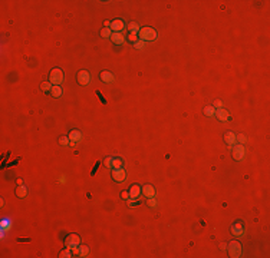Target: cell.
Returning a JSON list of instances; mask_svg holds the SVG:
<instances>
[{"instance_id":"obj_13","label":"cell","mask_w":270,"mask_h":258,"mask_svg":"<svg viewBox=\"0 0 270 258\" xmlns=\"http://www.w3.org/2000/svg\"><path fill=\"white\" fill-rule=\"evenodd\" d=\"M69 139H71V142H73V143L80 142L82 141V134H80L78 129H73V130H71V134H69Z\"/></svg>"},{"instance_id":"obj_11","label":"cell","mask_w":270,"mask_h":258,"mask_svg":"<svg viewBox=\"0 0 270 258\" xmlns=\"http://www.w3.org/2000/svg\"><path fill=\"white\" fill-rule=\"evenodd\" d=\"M141 192L144 194L147 198H154V196H155V188L152 187V185H145V187L141 189Z\"/></svg>"},{"instance_id":"obj_4","label":"cell","mask_w":270,"mask_h":258,"mask_svg":"<svg viewBox=\"0 0 270 258\" xmlns=\"http://www.w3.org/2000/svg\"><path fill=\"white\" fill-rule=\"evenodd\" d=\"M80 244V237L79 235H76V234H71V235H68L65 239V245L68 248H73V247H79Z\"/></svg>"},{"instance_id":"obj_5","label":"cell","mask_w":270,"mask_h":258,"mask_svg":"<svg viewBox=\"0 0 270 258\" xmlns=\"http://www.w3.org/2000/svg\"><path fill=\"white\" fill-rule=\"evenodd\" d=\"M92 77H91V73L88 70H80L78 72V83L80 86H86L88 83H91Z\"/></svg>"},{"instance_id":"obj_22","label":"cell","mask_w":270,"mask_h":258,"mask_svg":"<svg viewBox=\"0 0 270 258\" xmlns=\"http://www.w3.org/2000/svg\"><path fill=\"white\" fill-rule=\"evenodd\" d=\"M124 166V162L122 159H119V158H114V161H112V169H119V168Z\"/></svg>"},{"instance_id":"obj_16","label":"cell","mask_w":270,"mask_h":258,"mask_svg":"<svg viewBox=\"0 0 270 258\" xmlns=\"http://www.w3.org/2000/svg\"><path fill=\"white\" fill-rule=\"evenodd\" d=\"M224 141H226V143L227 145H234L236 143V135L233 134V132H227L226 135H224Z\"/></svg>"},{"instance_id":"obj_29","label":"cell","mask_w":270,"mask_h":258,"mask_svg":"<svg viewBox=\"0 0 270 258\" xmlns=\"http://www.w3.org/2000/svg\"><path fill=\"white\" fill-rule=\"evenodd\" d=\"M128 40L132 42V43H135L137 40H139V38H138V34H135V33H129V34H128Z\"/></svg>"},{"instance_id":"obj_3","label":"cell","mask_w":270,"mask_h":258,"mask_svg":"<svg viewBox=\"0 0 270 258\" xmlns=\"http://www.w3.org/2000/svg\"><path fill=\"white\" fill-rule=\"evenodd\" d=\"M227 251H229V254H230V257L237 258V257L241 255V245H240L238 241H231V242H229Z\"/></svg>"},{"instance_id":"obj_28","label":"cell","mask_w":270,"mask_h":258,"mask_svg":"<svg viewBox=\"0 0 270 258\" xmlns=\"http://www.w3.org/2000/svg\"><path fill=\"white\" fill-rule=\"evenodd\" d=\"M236 141H238V143H240V145H243V143H246V142H247V136L243 135V134H240V135H236Z\"/></svg>"},{"instance_id":"obj_17","label":"cell","mask_w":270,"mask_h":258,"mask_svg":"<svg viewBox=\"0 0 270 258\" xmlns=\"http://www.w3.org/2000/svg\"><path fill=\"white\" fill-rule=\"evenodd\" d=\"M128 192H129V198H138L139 194H141V188L138 185H132Z\"/></svg>"},{"instance_id":"obj_7","label":"cell","mask_w":270,"mask_h":258,"mask_svg":"<svg viewBox=\"0 0 270 258\" xmlns=\"http://www.w3.org/2000/svg\"><path fill=\"white\" fill-rule=\"evenodd\" d=\"M244 152H246V149H244L243 145H234L233 146V158L236 159V161H241L244 158Z\"/></svg>"},{"instance_id":"obj_24","label":"cell","mask_w":270,"mask_h":258,"mask_svg":"<svg viewBox=\"0 0 270 258\" xmlns=\"http://www.w3.org/2000/svg\"><path fill=\"white\" fill-rule=\"evenodd\" d=\"M204 115L214 116V115H216V108H214V106H205V108H204Z\"/></svg>"},{"instance_id":"obj_35","label":"cell","mask_w":270,"mask_h":258,"mask_svg":"<svg viewBox=\"0 0 270 258\" xmlns=\"http://www.w3.org/2000/svg\"><path fill=\"white\" fill-rule=\"evenodd\" d=\"M121 198H122V200H129V192L122 191V192H121Z\"/></svg>"},{"instance_id":"obj_31","label":"cell","mask_w":270,"mask_h":258,"mask_svg":"<svg viewBox=\"0 0 270 258\" xmlns=\"http://www.w3.org/2000/svg\"><path fill=\"white\" fill-rule=\"evenodd\" d=\"M112 161H114V158H112V156H108V158H105V161H104V165H105L106 168H112Z\"/></svg>"},{"instance_id":"obj_38","label":"cell","mask_w":270,"mask_h":258,"mask_svg":"<svg viewBox=\"0 0 270 258\" xmlns=\"http://www.w3.org/2000/svg\"><path fill=\"white\" fill-rule=\"evenodd\" d=\"M60 182H62V184H63V182H66V178H65V176H60Z\"/></svg>"},{"instance_id":"obj_25","label":"cell","mask_w":270,"mask_h":258,"mask_svg":"<svg viewBox=\"0 0 270 258\" xmlns=\"http://www.w3.org/2000/svg\"><path fill=\"white\" fill-rule=\"evenodd\" d=\"M79 250H80L79 257H88V255H89V248H88L86 245H79Z\"/></svg>"},{"instance_id":"obj_20","label":"cell","mask_w":270,"mask_h":258,"mask_svg":"<svg viewBox=\"0 0 270 258\" xmlns=\"http://www.w3.org/2000/svg\"><path fill=\"white\" fill-rule=\"evenodd\" d=\"M59 257H60V258H71V257H73V254H72V250H71V248H68V247H66L65 250H62V251H60Z\"/></svg>"},{"instance_id":"obj_34","label":"cell","mask_w":270,"mask_h":258,"mask_svg":"<svg viewBox=\"0 0 270 258\" xmlns=\"http://www.w3.org/2000/svg\"><path fill=\"white\" fill-rule=\"evenodd\" d=\"M71 250H72V254H73V255H80L79 247H73V248H71Z\"/></svg>"},{"instance_id":"obj_32","label":"cell","mask_w":270,"mask_h":258,"mask_svg":"<svg viewBox=\"0 0 270 258\" xmlns=\"http://www.w3.org/2000/svg\"><path fill=\"white\" fill-rule=\"evenodd\" d=\"M147 204L151 206V208H155V206H157V200H155V198H148Z\"/></svg>"},{"instance_id":"obj_12","label":"cell","mask_w":270,"mask_h":258,"mask_svg":"<svg viewBox=\"0 0 270 258\" xmlns=\"http://www.w3.org/2000/svg\"><path fill=\"white\" fill-rule=\"evenodd\" d=\"M101 80L105 82V83H112V82L115 80V77H114V75H112L111 72L104 70V72H101Z\"/></svg>"},{"instance_id":"obj_36","label":"cell","mask_w":270,"mask_h":258,"mask_svg":"<svg viewBox=\"0 0 270 258\" xmlns=\"http://www.w3.org/2000/svg\"><path fill=\"white\" fill-rule=\"evenodd\" d=\"M213 106H214V108H217V109H220V108H221V106H223V102H221V100H216V102H214V105H213Z\"/></svg>"},{"instance_id":"obj_21","label":"cell","mask_w":270,"mask_h":258,"mask_svg":"<svg viewBox=\"0 0 270 258\" xmlns=\"http://www.w3.org/2000/svg\"><path fill=\"white\" fill-rule=\"evenodd\" d=\"M128 30H129V33H135V34H138V32H139L138 23H135V22L129 23V25H128Z\"/></svg>"},{"instance_id":"obj_18","label":"cell","mask_w":270,"mask_h":258,"mask_svg":"<svg viewBox=\"0 0 270 258\" xmlns=\"http://www.w3.org/2000/svg\"><path fill=\"white\" fill-rule=\"evenodd\" d=\"M16 195H17L19 198H25V196L27 195L26 187H25V185H19V187H17V189H16Z\"/></svg>"},{"instance_id":"obj_27","label":"cell","mask_w":270,"mask_h":258,"mask_svg":"<svg viewBox=\"0 0 270 258\" xmlns=\"http://www.w3.org/2000/svg\"><path fill=\"white\" fill-rule=\"evenodd\" d=\"M52 86H53V85L50 83V82H43V83L40 85V89L43 90V92H50Z\"/></svg>"},{"instance_id":"obj_14","label":"cell","mask_w":270,"mask_h":258,"mask_svg":"<svg viewBox=\"0 0 270 258\" xmlns=\"http://www.w3.org/2000/svg\"><path fill=\"white\" fill-rule=\"evenodd\" d=\"M111 40L115 43V45H122V43H124V40H125V38H124V34H122V33H112Z\"/></svg>"},{"instance_id":"obj_37","label":"cell","mask_w":270,"mask_h":258,"mask_svg":"<svg viewBox=\"0 0 270 258\" xmlns=\"http://www.w3.org/2000/svg\"><path fill=\"white\" fill-rule=\"evenodd\" d=\"M104 25H105V27H111V22H109V20H105Z\"/></svg>"},{"instance_id":"obj_9","label":"cell","mask_w":270,"mask_h":258,"mask_svg":"<svg viewBox=\"0 0 270 258\" xmlns=\"http://www.w3.org/2000/svg\"><path fill=\"white\" fill-rule=\"evenodd\" d=\"M216 118H217L218 121H221V122H226V121L230 119V113H229V110L220 108V109L216 110Z\"/></svg>"},{"instance_id":"obj_2","label":"cell","mask_w":270,"mask_h":258,"mask_svg":"<svg viewBox=\"0 0 270 258\" xmlns=\"http://www.w3.org/2000/svg\"><path fill=\"white\" fill-rule=\"evenodd\" d=\"M49 82H50L53 86H60V83L63 82V72L60 70L59 68L52 69L50 75H49Z\"/></svg>"},{"instance_id":"obj_30","label":"cell","mask_w":270,"mask_h":258,"mask_svg":"<svg viewBox=\"0 0 270 258\" xmlns=\"http://www.w3.org/2000/svg\"><path fill=\"white\" fill-rule=\"evenodd\" d=\"M134 46H135V49H144V46H145V42L144 40H137L135 43H134Z\"/></svg>"},{"instance_id":"obj_33","label":"cell","mask_w":270,"mask_h":258,"mask_svg":"<svg viewBox=\"0 0 270 258\" xmlns=\"http://www.w3.org/2000/svg\"><path fill=\"white\" fill-rule=\"evenodd\" d=\"M128 201V205L129 206H134V205H137V204H138L139 201L137 200V198H129V200H126Z\"/></svg>"},{"instance_id":"obj_8","label":"cell","mask_w":270,"mask_h":258,"mask_svg":"<svg viewBox=\"0 0 270 258\" xmlns=\"http://www.w3.org/2000/svg\"><path fill=\"white\" fill-rule=\"evenodd\" d=\"M124 20L115 19L111 22V30L112 33H121V30H124Z\"/></svg>"},{"instance_id":"obj_39","label":"cell","mask_w":270,"mask_h":258,"mask_svg":"<svg viewBox=\"0 0 270 258\" xmlns=\"http://www.w3.org/2000/svg\"><path fill=\"white\" fill-rule=\"evenodd\" d=\"M220 247H221V250H226V244H224V242H221V245H220Z\"/></svg>"},{"instance_id":"obj_26","label":"cell","mask_w":270,"mask_h":258,"mask_svg":"<svg viewBox=\"0 0 270 258\" xmlns=\"http://www.w3.org/2000/svg\"><path fill=\"white\" fill-rule=\"evenodd\" d=\"M59 143L62 146H68V145H71V139H69V136H60L59 138Z\"/></svg>"},{"instance_id":"obj_15","label":"cell","mask_w":270,"mask_h":258,"mask_svg":"<svg viewBox=\"0 0 270 258\" xmlns=\"http://www.w3.org/2000/svg\"><path fill=\"white\" fill-rule=\"evenodd\" d=\"M10 224H12V221H10L9 218H3V219H2V224H0L2 238H5V232H6V228H10Z\"/></svg>"},{"instance_id":"obj_10","label":"cell","mask_w":270,"mask_h":258,"mask_svg":"<svg viewBox=\"0 0 270 258\" xmlns=\"http://www.w3.org/2000/svg\"><path fill=\"white\" fill-rule=\"evenodd\" d=\"M231 234H233V235H236V237H241V235L244 234L243 225H241L240 222H236V224H233V226H231Z\"/></svg>"},{"instance_id":"obj_6","label":"cell","mask_w":270,"mask_h":258,"mask_svg":"<svg viewBox=\"0 0 270 258\" xmlns=\"http://www.w3.org/2000/svg\"><path fill=\"white\" fill-rule=\"evenodd\" d=\"M112 179L117 181V182H124L126 179V172L124 168H119V169H112Z\"/></svg>"},{"instance_id":"obj_19","label":"cell","mask_w":270,"mask_h":258,"mask_svg":"<svg viewBox=\"0 0 270 258\" xmlns=\"http://www.w3.org/2000/svg\"><path fill=\"white\" fill-rule=\"evenodd\" d=\"M50 93H52L53 98H60L62 96V88H60V86H52Z\"/></svg>"},{"instance_id":"obj_23","label":"cell","mask_w":270,"mask_h":258,"mask_svg":"<svg viewBox=\"0 0 270 258\" xmlns=\"http://www.w3.org/2000/svg\"><path fill=\"white\" fill-rule=\"evenodd\" d=\"M101 36H102V38H105V39H111V36H112L111 27H105V29H102V30H101Z\"/></svg>"},{"instance_id":"obj_1","label":"cell","mask_w":270,"mask_h":258,"mask_svg":"<svg viewBox=\"0 0 270 258\" xmlns=\"http://www.w3.org/2000/svg\"><path fill=\"white\" fill-rule=\"evenodd\" d=\"M157 32L152 29V27H142V29H139L138 32V38L141 40H144V42H152V40H155L157 39Z\"/></svg>"}]
</instances>
